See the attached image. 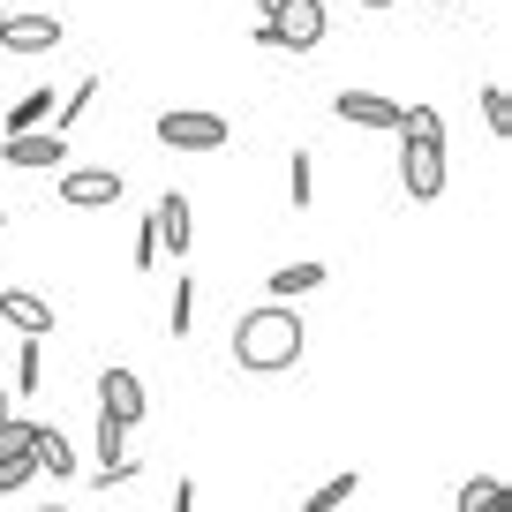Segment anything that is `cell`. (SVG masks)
Masks as SVG:
<instances>
[{
    "instance_id": "obj_1",
    "label": "cell",
    "mask_w": 512,
    "mask_h": 512,
    "mask_svg": "<svg viewBox=\"0 0 512 512\" xmlns=\"http://www.w3.org/2000/svg\"><path fill=\"white\" fill-rule=\"evenodd\" d=\"M302 362V317L294 302H256L249 317L234 324V369L249 377H279V369Z\"/></svg>"
},
{
    "instance_id": "obj_2",
    "label": "cell",
    "mask_w": 512,
    "mask_h": 512,
    "mask_svg": "<svg viewBox=\"0 0 512 512\" xmlns=\"http://www.w3.org/2000/svg\"><path fill=\"white\" fill-rule=\"evenodd\" d=\"M256 46H279V53H317L324 46V0H287L256 23Z\"/></svg>"
},
{
    "instance_id": "obj_3",
    "label": "cell",
    "mask_w": 512,
    "mask_h": 512,
    "mask_svg": "<svg viewBox=\"0 0 512 512\" xmlns=\"http://www.w3.org/2000/svg\"><path fill=\"white\" fill-rule=\"evenodd\" d=\"M151 136H159L166 151H219L226 136H234V128H226L219 113H204V106H166Z\"/></svg>"
},
{
    "instance_id": "obj_4",
    "label": "cell",
    "mask_w": 512,
    "mask_h": 512,
    "mask_svg": "<svg viewBox=\"0 0 512 512\" xmlns=\"http://www.w3.org/2000/svg\"><path fill=\"white\" fill-rule=\"evenodd\" d=\"M400 189L415 196V204H437V196H445V144L400 136Z\"/></svg>"
},
{
    "instance_id": "obj_5",
    "label": "cell",
    "mask_w": 512,
    "mask_h": 512,
    "mask_svg": "<svg viewBox=\"0 0 512 512\" xmlns=\"http://www.w3.org/2000/svg\"><path fill=\"white\" fill-rule=\"evenodd\" d=\"M0 159L16 166V174H38V166H61L68 159V136H61V128H23V136L0 144Z\"/></svg>"
},
{
    "instance_id": "obj_6",
    "label": "cell",
    "mask_w": 512,
    "mask_h": 512,
    "mask_svg": "<svg viewBox=\"0 0 512 512\" xmlns=\"http://www.w3.org/2000/svg\"><path fill=\"white\" fill-rule=\"evenodd\" d=\"M144 377H136V369H106V377H98V415H113V422H128V430H136V422H144Z\"/></svg>"
},
{
    "instance_id": "obj_7",
    "label": "cell",
    "mask_w": 512,
    "mask_h": 512,
    "mask_svg": "<svg viewBox=\"0 0 512 512\" xmlns=\"http://www.w3.org/2000/svg\"><path fill=\"white\" fill-rule=\"evenodd\" d=\"M61 204H76V211L121 204V174L113 166H76V174H61Z\"/></svg>"
},
{
    "instance_id": "obj_8",
    "label": "cell",
    "mask_w": 512,
    "mask_h": 512,
    "mask_svg": "<svg viewBox=\"0 0 512 512\" xmlns=\"http://www.w3.org/2000/svg\"><path fill=\"white\" fill-rule=\"evenodd\" d=\"M61 38V16H0V53H53Z\"/></svg>"
},
{
    "instance_id": "obj_9",
    "label": "cell",
    "mask_w": 512,
    "mask_h": 512,
    "mask_svg": "<svg viewBox=\"0 0 512 512\" xmlns=\"http://www.w3.org/2000/svg\"><path fill=\"white\" fill-rule=\"evenodd\" d=\"M332 113L347 128H400V98H384V91H339Z\"/></svg>"
},
{
    "instance_id": "obj_10",
    "label": "cell",
    "mask_w": 512,
    "mask_h": 512,
    "mask_svg": "<svg viewBox=\"0 0 512 512\" xmlns=\"http://www.w3.org/2000/svg\"><path fill=\"white\" fill-rule=\"evenodd\" d=\"M151 234H159V256H189L196 219H189V196H181V189L159 196V211H151Z\"/></svg>"
},
{
    "instance_id": "obj_11",
    "label": "cell",
    "mask_w": 512,
    "mask_h": 512,
    "mask_svg": "<svg viewBox=\"0 0 512 512\" xmlns=\"http://www.w3.org/2000/svg\"><path fill=\"white\" fill-rule=\"evenodd\" d=\"M0 317H8V324H16V332L23 339H46L53 332V302H38V294H0Z\"/></svg>"
},
{
    "instance_id": "obj_12",
    "label": "cell",
    "mask_w": 512,
    "mask_h": 512,
    "mask_svg": "<svg viewBox=\"0 0 512 512\" xmlns=\"http://www.w3.org/2000/svg\"><path fill=\"white\" fill-rule=\"evenodd\" d=\"M31 460H38V475H53V482H68V475H76V445H68V437L53 430V422H38Z\"/></svg>"
},
{
    "instance_id": "obj_13",
    "label": "cell",
    "mask_w": 512,
    "mask_h": 512,
    "mask_svg": "<svg viewBox=\"0 0 512 512\" xmlns=\"http://www.w3.org/2000/svg\"><path fill=\"white\" fill-rule=\"evenodd\" d=\"M317 287H324V264H317V256L279 264V272H272V302H302V294H317Z\"/></svg>"
},
{
    "instance_id": "obj_14",
    "label": "cell",
    "mask_w": 512,
    "mask_h": 512,
    "mask_svg": "<svg viewBox=\"0 0 512 512\" xmlns=\"http://www.w3.org/2000/svg\"><path fill=\"white\" fill-rule=\"evenodd\" d=\"M53 121V83H38V91L16 98V113H8V136H23V128H46Z\"/></svg>"
},
{
    "instance_id": "obj_15",
    "label": "cell",
    "mask_w": 512,
    "mask_h": 512,
    "mask_svg": "<svg viewBox=\"0 0 512 512\" xmlns=\"http://www.w3.org/2000/svg\"><path fill=\"white\" fill-rule=\"evenodd\" d=\"M354 490H362V475H354V467H347V475H332V482H317V490H309L302 497V512H339V505H347V497Z\"/></svg>"
},
{
    "instance_id": "obj_16",
    "label": "cell",
    "mask_w": 512,
    "mask_h": 512,
    "mask_svg": "<svg viewBox=\"0 0 512 512\" xmlns=\"http://www.w3.org/2000/svg\"><path fill=\"white\" fill-rule=\"evenodd\" d=\"M460 512H505V482H497V475L460 482Z\"/></svg>"
},
{
    "instance_id": "obj_17",
    "label": "cell",
    "mask_w": 512,
    "mask_h": 512,
    "mask_svg": "<svg viewBox=\"0 0 512 512\" xmlns=\"http://www.w3.org/2000/svg\"><path fill=\"white\" fill-rule=\"evenodd\" d=\"M121 460H128V422L98 415V467H121Z\"/></svg>"
},
{
    "instance_id": "obj_18",
    "label": "cell",
    "mask_w": 512,
    "mask_h": 512,
    "mask_svg": "<svg viewBox=\"0 0 512 512\" xmlns=\"http://www.w3.org/2000/svg\"><path fill=\"white\" fill-rule=\"evenodd\" d=\"M91 98H98V76H83V83H76V91H68V106H61V113H53V121H46V128H61V136H68V128H76V121H83V113H91Z\"/></svg>"
},
{
    "instance_id": "obj_19",
    "label": "cell",
    "mask_w": 512,
    "mask_h": 512,
    "mask_svg": "<svg viewBox=\"0 0 512 512\" xmlns=\"http://www.w3.org/2000/svg\"><path fill=\"white\" fill-rule=\"evenodd\" d=\"M166 324H174V339L196 332V279H174V309H166Z\"/></svg>"
},
{
    "instance_id": "obj_20",
    "label": "cell",
    "mask_w": 512,
    "mask_h": 512,
    "mask_svg": "<svg viewBox=\"0 0 512 512\" xmlns=\"http://www.w3.org/2000/svg\"><path fill=\"white\" fill-rule=\"evenodd\" d=\"M482 121H490V136H512V98H505V83H482Z\"/></svg>"
},
{
    "instance_id": "obj_21",
    "label": "cell",
    "mask_w": 512,
    "mask_h": 512,
    "mask_svg": "<svg viewBox=\"0 0 512 512\" xmlns=\"http://www.w3.org/2000/svg\"><path fill=\"white\" fill-rule=\"evenodd\" d=\"M31 445H38V422H23V415L0 422V460H16V452H31Z\"/></svg>"
},
{
    "instance_id": "obj_22",
    "label": "cell",
    "mask_w": 512,
    "mask_h": 512,
    "mask_svg": "<svg viewBox=\"0 0 512 512\" xmlns=\"http://www.w3.org/2000/svg\"><path fill=\"white\" fill-rule=\"evenodd\" d=\"M287 189H294V211H309V204H317V196H309V189H317V159H309V151H294V174H287Z\"/></svg>"
},
{
    "instance_id": "obj_23",
    "label": "cell",
    "mask_w": 512,
    "mask_h": 512,
    "mask_svg": "<svg viewBox=\"0 0 512 512\" xmlns=\"http://www.w3.org/2000/svg\"><path fill=\"white\" fill-rule=\"evenodd\" d=\"M46 384V354H38V339H23V354H16V392H38Z\"/></svg>"
},
{
    "instance_id": "obj_24",
    "label": "cell",
    "mask_w": 512,
    "mask_h": 512,
    "mask_svg": "<svg viewBox=\"0 0 512 512\" xmlns=\"http://www.w3.org/2000/svg\"><path fill=\"white\" fill-rule=\"evenodd\" d=\"M31 475H38V460H31V452H16V460H0V497H8V490H23Z\"/></svg>"
},
{
    "instance_id": "obj_25",
    "label": "cell",
    "mask_w": 512,
    "mask_h": 512,
    "mask_svg": "<svg viewBox=\"0 0 512 512\" xmlns=\"http://www.w3.org/2000/svg\"><path fill=\"white\" fill-rule=\"evenodd\" d=\"M128 264H136V272H151V264H159V234H151V219L136 226V256H128Z\"/></svg>"
},
{
    "instance_id": "obj_26",
    "label": "cell",
    "mask_w": 512,
    "mask_h": 512,
    "mask_svg": "<svg viewBox=\"0 0 512 512\" xmlns=\"http://www.w3.org/2000/svg\"><path fill=\"white\" fill-rule=\"evenodd\" d=\"M174 512H196V482H189V475L174 482Z\"/></svg>"
},
{
    "instance_id": "obj_27",
    "label": "cell",
    "mask_w": 512,
    "mask_h": 512,
    "mask_svg": "<svg viewBox=\"0 0 512 512\" xmlns=\"http://www.w3.org/2000/svg\"><path fill=\"white\" fill-rule=\"evenodd\" d=\"M256 8H264V16H272V8H287V0H256Z\"/></svg>"
},
{
    "instance_id": "obj_28",
    "label": "cell",
    "mask_w": 512,
    "mask_h": 512,
    "mask_svg": "<svg viewBox=\"0 0 512 512\" xmlns=\"http://www.w3.org/2000/svg\"><path fill=\"white\" fill-rule=\"evenodd\" d=\"M0 422H8V384H0Z\"/></svg>"
},
{
    "instance_id": "obj_29",
    "label": "cell",
    "mask_w": 512,
    "mask_h": 512,
    "mask_svg": "<svg viewBox=\"0 0 512 512\" xmlns=\"http://www.w3.org/2000/svg\"><path fill=\"white\" fill-rule=\"evenodd\" d=\"M362 8H392V0H362Z\"/></svg>"
},
{
    "instance_id": "obj_30",
    "label": "cell",
    "mask_w": 512,
    "mask_h": 512,
    "mask_svg": "<svg viewBox=\"0 0 512 512\" xmlns=\"http://www.w3.org/2000/svg\"><path fill=\"white\" fill-rule=\"evenodd\" d=\"M46 512H68V505H46Z\"/></svg>"
},
{
    "instance_id": "obj_31",
    "label": "cell",
    "mask_w": 512,
    "mask_h": 512,
    "mask_svg": "<svg viewBox=\"0 0 512 512\" xmlns=\"http://www.w3.org/2000/svg\"><path fill=\"white\" fill-rule=\"evenodd\" d=\"M437 8H445V0H437Z\"/></svg>"
},
{
    "instance_id": "obj_32",
    "label": "cell",
    "mask_w": 512,
    "mask_h": 512,
    "mask_svg": "<svg viewBox=\"0 0 512 512\" xmlns=\"http://www.w3.org/2000/svg\"><path fill=\"white\" fill-rule=\"evenodd\" d=\"M0 16H8V8H0Z\"/></svg>"
},
{
    "instance_id": "obj_33",
    "label": "cell",
    "mask_w": 512,
    "mask_h": 512,
    "mask_svg": "<svg viewBox=\"0 0 512 512\" xmlns=\"http://www.w3.org/2000/svg\"><path fill=\"white\" fill-rule=\"evenodd\" d=\"M0 226H8V219H0Z\"/></svg>"
}]
</instances>
